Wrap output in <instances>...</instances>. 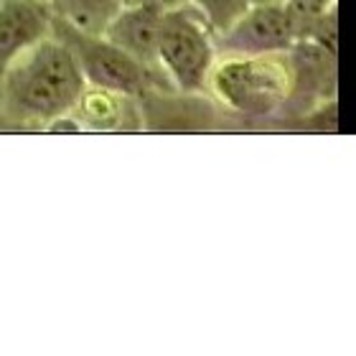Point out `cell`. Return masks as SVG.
<instances>
[{
  "mask_svg": "<svg viewBox=\"0 0 356 356\" xmlns=\"http://www.w3.org/2000/svg\"><path fill=\"white\" fill-rule=\"evenodd\" d=\"M87 87L74 54L56 36H44L29 46L3 76L0 125L41 127L69 115Z\"/></svg>",
  "mask_w": 356,
  "mask_h": 356,
  "instance_id": "1",
  "label": "cell"
},
{
  "mask_svg": "<svg viewBox=\"0 0 356 356\" xmlns=\"http://www.w3.org/2000/svg\"><path fill=\"white\" fill-rule=\"evenodd\" d=\"M293 84L288 54H216L207 89L239 115L267 118L288 104Z\"/></svg>",
  "mask_w": 356,
  "mask_h": 356,
  "instance_id": "2",
  "label": "cell"
},
{
  "mask_svg": "<svg viewBox=\"0 0 356 356\" xmlns=\"http://www.w3.org/2000/svg\"><path fill=\"white\" fill-rule=\"evenodd\" d=\"M214 61V29L191 3L163 13L158 31V67L171 79L176 92H207Z\"/></svg>",
  "mask_w": 356,
  "mask_h": 356,
  "instance_id": "3",
  "label": "cell"
},
{
  "mask_svg": "<svg viewBox=\"0 0 356 356\" xmlns=\"http://www.w3.org/2000/svg\"><path fill=\"white\" fill-rule=\"evenodd\" d=\"M51 36H56L69 46V51L74 54L87 84L112 89V92L127 97H143L150 89L176 92L171 79L163 72H153V69L143 67L140 61L125 54L120 46H115L107 36L84 33V31L59 21V18L51 21Z\"/></svg>",
  "mask_w": 356,
  "mask_h": 356,
  "instance_id": "4",
  "label": "cell"
},
{
  "mask_svg": "<svg viewBox=\"0 0 356 356\" xmlns=\"http://www.w3.org/2000/svg\"><path fill=\"white\" fill-rule=\"evenodd\" d=\"M296 44L282 3L250 6L237 21L214 33L216 54H288Z\"/></svg>",
  "mask_w": 356,
  "mask_h": 356,
  "instance_id": "5",
  "label": "cell"
},
{
  "mask_svg": "<svg viewBox=\"0 0 356 356\" xmlns=\"http://www.w3.org/2000/svg\"><path fill=\"white\" fill-rule=\"evenodd\" d=\"M51 21L49 0H0V87L10 64L51 33Z\"/></svg>",
  "mask_w": 356,
  "mask_h": 356,
  "instance_id": "6",
  "label": "cell"
},
{
  "mask_svg": "<svg viewBox=\"0 0 356 356\" xmlns=\"http://www.w3.org/2000/svg\"><path fill=\"white\" fill-rule=\"evenodd\" d=\"M161 18L163 13L150 10V8L122 6L112 23L107 26L104 36L112 44L120 46L125 54L138 59L143 67L161 72L158 67V31H161Z\"/></svg>",
  "mask_w": 356,
  "mask_h": 356,
  "instance_id": "7",
  "label": "cell"
},
{
  "mask_svg": "<svg viewBox=\"0 0 356 356\" xmlns=\"http://www.w3.org/2000/svg\"><path fill=\"white\" fill-rule=\"evenodd\" d=\"M133 99L135 97L87 84L72 115L82 122L84 130H118L127 118H133Z\"/></svg>",
  "mask_w": 356,
  "mask_h": 356,
  "instance_id": "8",
  "label": "cell"
},
{
  "mask_svg": "<svg viewBox=\"0 0 356 356\" xmlns=\"http://www.w3.org/2000/svg\"><path fill=\"white\" fill-rule=\"evenodd\" d=\"M54 18L74 26V29L104 36L112 18L122 10V0H49Z\"/></svg>",
  "mask_w": 356,
  "mask_h": 356,
  "instance_id": "9",
  "label": "cell"
},
{
  "mask_svg": "<svg viewBox=\"0 0 356 356\" xmlns=\"http://www.w3.org/2000/svg\"><path fill=\"white\" fill-rule=\"evenodd\" d=\"M188 3L207 18V23L214 29V33L224 31L250 8L247 0H188Z\"/></svg>",
  "mask_w": 356,
  "mask_h": 356,
  "instance_id": "10",
  "label": "cell"
},
{
  "mask_svg": "<svg viewBox=\"0 0 356 356\" xmlns=\"http://www.w3.org/2000/svg\"><path fill=\"white\" fill-rule=\"evenodd\" d=\"M44 130L46 133H56V135H76V133H82L84 127H82V122L69 112V115H59V118H54Z\"/></svg>",
  "mask_w": 356,
  "mask_h": 356,
  "instance_id": "11",
  "label": "cell"
},
{
  "mask_svg": "<svg viewBox=\"0 0 356 356\" xmlns=\"http://www.w3.org/2000/svg\"><path fill=\"white\" fill-rule=\"evenodd\" d=\"M125 6H138V8H150V10H158V13H168L173 8L186 6L188 0H122Z\"/></svg>",
  "mask_w": 356,
  "mask_h": 356,
  "instance_id": "12",
  "label": "cell"
},
{
  "mask_svg": "<svg viewBox=\"0 0 356 356\" xmlns=\"http://www.w3.org/2000/svg\"><path fill=\"white\" fill-rule=\"evenodd\" d=\"M275 3H285V0H247V6H275Z\"/></svg>",
  "mask_w": 356,
  "mask_h": 356,
  "instance_id": "13",
  "label": "cell"
}]
</instances>
